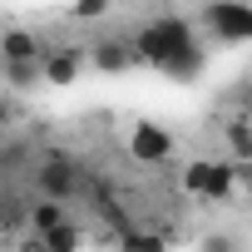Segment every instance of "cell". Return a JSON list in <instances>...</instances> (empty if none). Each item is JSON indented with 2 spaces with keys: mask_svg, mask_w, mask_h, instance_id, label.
Instances as JSON below:
<instances>
[{
  "mask_svg": "<svg viewBox=\"0 0 252 252\" xmlns=\"http://www.w3.org/2000/svg\"><path fill=\"white\" fill-rule=\"evenodd\" d=\"M129 154L144 168H163L173 158V134L163 129V124H154V119H139L134 129H129Z\"/></svg>",
  "mask_w": 252,
  "mask_h": 252,
  "instance_id": "4",
  "label": "cell"
},
{
  "mask_svg": "<svg viewBox=\"0 0 252 252\" xmlns=\"http://www.w3.org/2000/svg\"><path fill=\"white\" fill-rule=\"evenodd\" d=\"M64 222H69V203H55V198H35V203H30V222H25V232L45 237V232H55V227H64Z\"/></svg>",
  "mask_w": 252,
  "mask_h": 252,
  "instance_id": "9",
  "label": "cell"
},
{
  "mask_svg": "<svg viewBox=\"0 0 252 252\" xmlns=\"http://www.w3.org/2000/svg\"><path fill=\"white\" fill-rule=\"evenodd\" d=\"M45 247H50V252H79V247H84V227H79V222L69 218L64 227L45 232Z\"/></svg>",
  "mask_w": 252,
  "mask_h": 252,
  "instance_id": "11",
  "label": "cell"
},
{
  "mask_svg": "<svg viewBox=\"0 0 252 252\" xmlns=\"http://www.w3.org/2000/svg\"><path fill=\"white\" fill-rule=\"evenodd\" d=\"M208 168H213V158H188L183 183H178V188H183L188 198H198V203H203V188H208Z\"/></svg>",
  "mask_w": 252,
  "mask_h": 252,
  "instance_id": "12",
  "label": "cell"
},
{
  "mask_svg": "<svg viewBox=\"0 0 252 252\" xmlns=\"http://www.w3.org/2000/svg\"><path fill=\"white\" fill-rule=\"evenodd\" d=\"M5 124H10V109H5V104H0V129H5Z\"/></svg>",
  "mask_w": 252,
  "mask_h": 252,
  "instance_id": "19",
  "label": "cell"
},
{
  "mask_svg": "<svg viewBox=\"0 0 252 252\" xmlns=\"http://www.w3.org/2000/svg\"><path fill=\"white\" fill-rule=\"evenodd\" d=\"M193 20H198V25L208 30V40H218V45H247V40H252V5H242V0L203 5Z\"/></svg>",
  "mask_w": 252,
  "mask_h": 252,
  "instance_id": "2",
  "label": "cell"
},
{
  "mask_svg": "<svg viewBox=\"0 0 252 252\" xmlns=\"http://www.w3.org/2000/svg\"><path fill=\"white\" fill-rule=\"evenodd\" d=\"M89 64H94L99 74H124V69H134L139 60H134V45H129V40H99V45L89 50Z\"/></svg>",
  "mask_w": 252,
  "mask_h": 252,
  "instance_id": "7",
  "label": "cell"
},
{
  "mask_svg": "<svg viewBox=\"0 0 252 252\" xmlns=\"http://www.w3.org/2000/svg\"><path fill=\"white\" fill-rule=\"evenodd\" d=\"M237 193V163L222 154V158H213V168H208V188H203V203H227Z\"/></svg>",
  "mask_w": 252,
  "mask_h": 252,
  "instance_id": "8",
  "label": "cell"
},
{
  "mask_svg": "<svg viewBox=\"0 0 252 252\" xmlns=\"http://www.w3.org/2000/svg\"><path fill=\"white\" fill-rule=\"evenodd\" d=\"M104 15H109V0H84L69 10V20H104Z\"/></svg>",
  "mask_w": 252,
  "mask_h": 252,
  "instance_id": "16",
  "label": "cell"
},
{
  "mask_svg": "<svg viewBox=\"0 0 252 252\" xmlns=\"http://www.w3.org/2000/svg\"><path fill=\"white\" fill-rule=\"evenodd\" d=\"M84 64H89V50H79V45H55V50L40 60V74H45V84L69 89V84L84 74Z\"/></svg>",
  "mask_w": 252,
  "mask_h": 252,
  "instance_id": "5",
  "label": "cell"
},
{
  "mask_svg": "<svg viewBox=\"0 0 252 252\" xmlns=\"http://www.w3.org/2000/svg\"><path fill=\"white\" fill-rule=\"evenodd\" d=\"M15 252H50V247H45V237H35V232H25V237L15 242Z\"/></svg>",
  "mask_w": 252,
  "mask_h": 252,
  "instance_id": "17",
  "label": "cell"
},
{
  "mask_svg": "<svg viewBox=\"0 0 252 252\" xmlns=\"http://www.w3.org/2000/svg\"><path fill=\"white\" fill-rule=\"evenodd\" d=\"M5 69V79H10V89H35V84H45V74H40V64H0Z\"/></svg>",
  "mask_w": 252,
  "mask_h": 252,
  "instance_id": "14",
  "label": "cell"
},
{
  "mask_svg": "<svg viewBox=\"0 0 252 252\" xmlns=\"http://www.w3.org/2000/svg\"><path fill=\"white\" fill-rule=\"evenodd\" d=\"M222 144H227V158L232 163H252V119H227L222 124Z\"/></svg>",
  "mask_w": 252,
  "mask_h": 252,
  "instance_id": "10",
  "label": "cell"
},
{
  "mask_svg": "<svg viewBox=\"0 0 252 252\" xmlns=\"http://www.w3.org/2000/svg\"><path fill=\"white\" fill-rule=\"evenodd\" d=\"M129 45H134V60L139 64H149V69H158V74H168L178 84L198 79L203 64H208V50H203L193 20L188 15H173V10L144 20L139 35H129Z\"/></svg>",
  "mask_w": 252,
  "mask_h": 252,
  "instance_id": "1",
  "label": "cell"
},
{
  "mask_svg": "<svg viewBox=\"0 0 252 252\" xmlns=\"http://www.w3.org/2000/svg\"><path fill=\"white\" fill-rule=\"evenodd\" d=\"M45 55H50V45L35 30H25V25H15V30L0 35V64H40Z\"/></svg>",
  "mask_w": 252,
  "mask_h": 252,
  "instance_id": "6",
  "label": "cell"
},
{
  "mask_svg": "<svg viewBox=\"0 0 252 252\" xmlns=\"http://www.w3.org/2000/svg\"><path fill=\"white\" fill-rule=\"evenodd\" d=\"M242 119H252V84L242 89Z\"/></svg>",
  "mask_w": 252,
  "mask_h": 252,
  "instance_id": "18",
  "label": "cell"
},
{
  "mask_svg": "<svg viewBox=\"0 0 252 252\" xmlns=\"http://www.w3.org/2000/svg\"><path fill=\"white\" fill-rule=\"evenodd\" d=\"M198 252H242V242H237V232H208V237H198Z\"/></svg>",
  "mask_w": 252,
  "mask_h": 252,
  "instance_id": "15",
  "label": "cell"
},
{
  "mask_svg": "<svg viewBox=\"0 0 252 252\" xmlns=\"http://www.w3.org/2000/svg\"><path fill=\"white\" fill-rule=\"evenodd\" d=\"M35 188L40 198H55V203H69L79 193V163L69 154H45L40 168H35Z\"/></svg>",
  "mask_w": 252,
  "mask_h": 252,
  "instance_id": "3",
  "label": "cell"
},
{
  "mask_svg": "<svg viewBox=\"0 0 252 252\" xmlns=\"http://www.w3.org/2000/svg\"><path fill=\"white\" fill-rule=\"evenodd\" d=\"M119 247H124V252H168V237H163V232H129Z\"/></svg>",
  "mask_w": 252,
  "mask_h": 252,
  "instance_id": "13",
  "label": "cell"
}]
</instances>
